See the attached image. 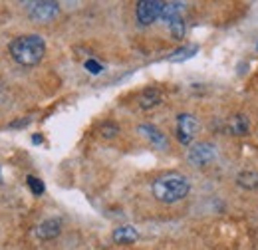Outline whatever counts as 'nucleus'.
<instances>
[{"label": "nucleus", "instance_id": "8", "mask_svg": "<svg viewBox=\"0 0 258 250\" xmlns=\"http://www.w3.org/2000/svg\"><path fill=\"white\" fill-rule=\"evenodd\" d=\"M60 220L58 219H50V220H44L38 228H36V234H38V238H42V240H50V238H54V236H58L60 234Z\"/></svg>", "mask_w": 258, "mask_h": 250}, {"label": "nucleus", "instance_id": "18", "mask_svg": "<svg viewBox=\"0 0 258 250\" xmlns=\"http://www.w3.org/2000/svg\"><path fill=\"white\" fill-rule=\"evenodd\" d=\"M0 185H2V167H0Z\"/></svg>", "mask_w": 258, "mask_h": 250}, {"label": "nucleus", "instance_id": "14", "mask_svg": "<svg viewBox=\"0 0 258 250\" xmlns=\"http://www.w3.org/2000/svg\"><path fill=\"white\" fill-rule=\"evenodd\" d=\"M199 52V48L191 44V46H185V48H181V50H177V52H173V56L169 58L171 62H183V60H189L191 56H195Z\"/></svg>", "mask_w": 258, "mask_h": 250}, {"label": "nucleus", "instance_id": "4", "mask_svg": "<svg viewBox=\"0 0 258 250\" xmlns=\"http://www.w3.org/2000/svg\"><path fill=\"white\" fill-rule=\"evenodd\" d=\"M165 2L159 0H141L135 6V18L141 26H151L157 18H161Z\"/></svg>", "mask_w": 258, "mask_h": 250}, {"label": "nucleus", "instance_id": "7", "mask_svg": "<svg viewBox=\"0 0 258 250\" xmlns=\"http://www.w3.org/2000/svg\"><path fill=\"white\" fill-rule=\"evenodd\" d=\"M215 157H217V147L213 143H207V141L197 143L189 149V161L197 167L209 165L211 161H215Z\"/></svg>", "mask_w": 258, "mask_h": 250}, {"label": "nucleus", "instance_id": "19", "mask_svg": "<svg viewBox=\"0 0 258 250\" xmlns=\"http://www.w3.org/2000/svg\"><path fill=\"white\" fill-rule=\"evenodd\" d=\"M256 52H258V44H256Z\"/></svg>", "mask_w": 258, "mask_h": 250}, {"label": "nucleus", "instance_id": "17", "mask_svg": "<svg viewBox=\"0 0 258 250\" xmlns=\"http://www.w3.org/2000/svg\"><path fill=\"white\" fill-rule=\"evenodd\" d=\"M113 135H117V127L105 125V127H103V137H113Z\"/></svg>", "mask_w": 258, "mask_h": 250}, {"label": "nucleus", "instance_id": "16", "mask_svg": "<svg viewBox=\"0 0 258 250\" xmlns=\"http://www.w3.org/2000/svg\"><path fill=\"white\" fill-rule=\"evenodd\" d=\"M84 66H86V70L92 72V74H99V72H101V64H97L96 60H88Z\"/></svg>", "mask_w": 258, "mask_h": 250}, {"label": "nucleus", "instance_id": "3", "mask_svg": "<svg viewBox=\"0 0 258 250\" xmlns=\"http://www.w3.org/2000/svg\"><path fill=\"white\" fill-rule=\"evenodd\" d=\"M181 12H183V4L181 2H165L161 14L163 22L167 24L169 32L177 40H183V36H185V20H183Z\"/></svg>", "mask_w": 258, "mask_h": 250}, {"label": "nucleus", "instance_id": "13", "mask_svg": "<svg viewBox=\"0 0 258 250\" xmlns=\"http://www.w3.org/2000/svg\"><path fill=\"white\" fill-rule=\"evenodd\" d=\"M159 101H161V95H159V92H155V90H147V92H143L141 97H139V103H141L143 109L155 107Z\"/></svg>", "mask_w": 258, "mask_h": 250}, {"label": "nucleus", "instance_id": "10", "mask_svg": "<svg viewBox=\"0 0 258 250\" xmlns=\"http://www.w3.org/2000/svg\"><path fill=\"white\" fill-rule=\"evenodd\" d=\"M137 236H139L137 228L135 226H129V224L127 226H119V228L113 230V240L117 244H131V242L137 240Z\"/></svg>", "mask_w": 258, "mask_h": 250}, {"label": "nucleus", "instance_id": "1", "mask_svg": "<svg viewBox=\"0 0 258 250\" xmlns=\"http://www.w3.org/2000/svg\"><path fill=\"white\" fill-rule=\"evenodd\" d=\"M8 52L16 64L30 68V66L42 62V58L46 54V42L38 34H24L10 42Z\"/></svg>", "mask_w": 258, "mask_h": 250}, {"label": "nucleus", "instance_id": "9", "mask_svg": "<svg viewBox=\"0 0 258 250\" xmlns=\"http://www.w3.org/2000/svg\"><path fill=\"white\" fill-rule=\"evenodd\" d=\"M248 129H250V123H248L246 115H242V113H236V115H232V117L228 119V133H232V135H236V137L246 135Z\"/></svg>", "mask_w": 258, "mask_h": 250}, {"label": "nucleus", "instance_id": "6", "mask_svg": "<svg viewBox=\"0 0 258 250\" xmlns=\"http://www.w3.org/2000/svg\"><path fill=\"white\" fill-rule=\"evenodd\" d=\"M201 125L197 121V117L191 113H181L177 117V139L183 143V145H191L199 133Z\"/></svg>", "mask_w": 258, "mask_h": 250}, {"label": "nucleus", "instance_id": "2", "mask_svg": "<svg viewBox=\"0 0 258 250\" xmlns=\"http://www.w3.org/2000/svg\"><path fill=\"white\" fill-rule=\"evenodd\" d=\"M191 191V183L185 175L181 173H165L161 177H157L151 185V193L157 201L167 203V205H173V203H179L183 201Z\"/></svg>", "mask_w": 258, "mask_h": 250}, {"label": "nucleus", "instance_id": "11", "mask_svg": "<svg viewBox=\"0 0 258 250\" xmlns=\"http://www.w3.org/2000/svg\"><path fill=\"white\" fill-rule=\"evenodd\" d=\"M139 131L145 133V137H147L155 147H167V137L163 135L157 127H153V125H141Z\"/></svg>", "mask_w": 258, "mask_h": 250}, {"label": "nucleus", "instance_id": "5", "mask_svg": "<svg viewBox=\"0 0 258 250\" xmlns=\"http://www.w3.org/2000/svg\"><path fill=\"white\" fill-rule=\"evenodd\" d=\"M28 14L36 22H52L60 14V4L50 2V0H40V2H28Z\"/></svg>", "mask_w": 258, "mask_h": 250}, {"label": "nucleus", "instance_id": "15", "mask_svg": "<svg viewBox=\"0 0 258 250\" xmlns=\"http://www.w3.org/2000/svg\"><path fill=\"white\" fill-rule=\"evenodd\" d=\"M26 181H28V187H30V191H32V195H42L44 193V183L38 179V177H34V175H28L26 177Z\"/></svg>", "mask_w": 258, "mask_h": 250}, {"label": "nucleus", "instance_id": "12", "mask_svg": "<svg viewBox=\"0 0 258 250\" xmlns=\"http://www.w3.org/2000/svg\"><path fill=\"white\" fill-rule=\"evenodd\" d=\"M236 183L244 189H256L258 187V173L256 171H242L236 179Z\"/></svg>", "mask_w": 258, "mask_h": 250}]
</instances>
